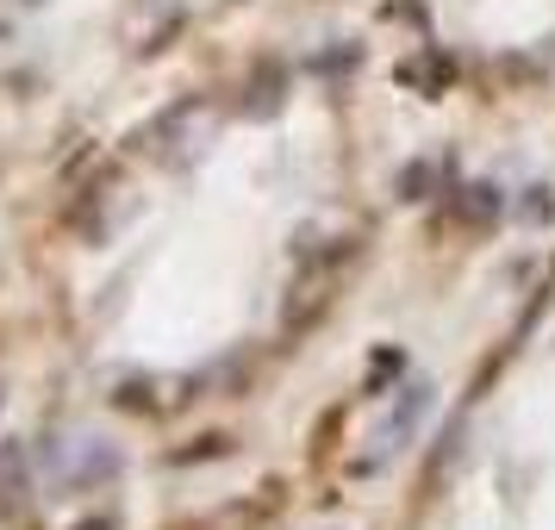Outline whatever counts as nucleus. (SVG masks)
<instances>
[{
	"label": "nucleus",
	"mask_w": 555,
	"mask_h": 530,
	"mask_svg": "<svg viewBox=\"0 0 555 530\" xmlns=\"http://www.w3.org/2000/svg\"><path fill=\"white\" fill-rule=\"evenodd\" d=\"M430 181H437V169H430V163H412V169H400V201H425Z\"/></svg>",
	"instance_id": "4"
},
{
	"label": "nucleus",
	"mask_w": 555,
	"mask_h": 530,
	"mask_svg": "<svg viewBox=\"0 0 555 530\" xmlns=\"http://www.w3.org/2000/svg\"><path fill=\"white\" fill-rule=\"evenodd\" d=\"M450 212L462 219V225H493V219L505 212V194L493 188V181H462L455 201H450Z\"/></svg>",
	"instance_id": "2"
},
{
	"label": "nucleus",
	"mask_w": 555,
	"mask_h": 530,
	"mask_svg": "<svg viewBox=\"0 0 555 530\" xmlns=\"http://www.w3.org/2000/svg\"><path fill=\"white\" fill-rule=\"evenodd\" d=\"M31 500V468L20 443H0V518H20Z\"/></svg>",
	"instance_id": "1"
},
{
	"label": "nucleus",
	"mask_w": 555,
	"mask_h": 530,
	"mask_svg": "<svg viewBox=\"0 0 555 530\" xmlns=\"http://www.w3.org/2000/svg\"><path fill=\"white\" fill-rule=\"evenodd\" d=\"M76 530H113V525H106V518H94V525H76Z\"/></svg>",
	"instance_id": "6"
},
{
	"label": "nucleus",
	"mask_w": 555,
	"mask_h": 530,
	"mask_svg": "<svg viewBox=\"0 0 555 530\" xmlns=\"http://www.w3.org/2000/svg\"><path fill=\"white\" fill-rule=\"evenodd\" d=\"M281 88H287V69L281 63H256V81L244 88V119H275Z\"/></svg>",
	"instance_id": "3"
},
{
	"label": "nucleus",
	"mask_w": 555,
	"mask_h": 530,
	"mask_svg": "<svg viewBox=\"0 0 555 530\" xmlns=\"http://www.w3.org/2000/svg\"><path fill=\"white\" fill-rule=\"evenodd\" d=\"M525 219H555V201H550V194H543V188H537V201L525 206Z\"/></svg>",
	"instance_id": "5"
}]
</instances>
